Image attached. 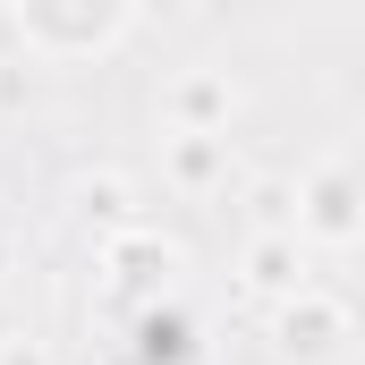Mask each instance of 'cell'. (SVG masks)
<instances>
[{
  "instance_id": "7",
  "label": "cell",
  "mask_w": 365,
  "mask_h": 365,
  "mask_svg": "<svg viewBox=\"0 0 365 365\" xmlns=\"http://www.w3.org/2000/svg\"><path fill=\"white\" fill-rule=\"evenodd\" d=\"M0 365H51L43 349H26V340H0Z\"/></svg>"
},
{
  "instance_id": "3",
  "label": "cell",
  "mask_w": 365,
  "mask_h": 365,
  "mask_svg": "<svg viewBox=\"0 0 365 365\" xmlns=\"http://www.w3.org/2000/svg\"><path fill=\"white\" fill-rule=\"evenodd\" d=\"M247 289L255 297H297V289H314L306 280V247H297V230H264L255 247H247Z\"/></svg>"
},
{
  "instance_id": "1",
  "label": "cell",
  "mask_w": 365,
  "mask_h": 365,
  "mask_svg": "<svg viewBox=\"0 0 365 365\" xmlns=\"http://www.w3.org/2000/svg\"><path fill=\"white\" fill-rule=\"evenodd\" d=\"M272 340L289 349V357H331V349L349 340V306H340V297H323V289H297V297H280Z\"/></svg>"
},
{
  "instance_id": "6",
  "label": "cell",
  "mask_w": 365,
  "mask_h": 365,
  "mask_svg": "<svg viewBox=\"0 0 365 365\" xmlns=\"http://www.w3.org/2000/svg\"><path fill=\"white\" fill-rule=\"evenodd\" d=\"M212 170H221V145L212 136H187L179 145V179H212Z\"/></svg>"
},
{
  "instance_id": "2",
  "label": "cell",
  "mask_w": 365,
  "mask_h": 365,
  "mask_svg": "<svg viewBox=\"0 0 365 365\" xmlns=\"http://www.w3.org/2000/svg\"><path fill=\"white\" fill-rule=\"evenodd\" d=\"M297 221H306L314 238H357V230H365V187L349 179V170L306 179V195H297Z\"/></svg>"
},
{
  "instance_id": "5",
  "label": "cell",
  "mask_w": 365,
  "mask_h": 365,
  "mask_svg": "<svg viewBox=\"0 0 365 365\" xmlns=\"http://www.w3.org/2000/svg\"><path fill=\"white\" fill-rule=\"evenodd\" d=\"M77 204H86V221H93V212H102V221H128V212H136L119 179H86V187H77Z\"/></svg>"
},
{
  "instance_id": "9",
  "label": "cell",
  "mask_w": 365,
  "mask_h": 365,
  "mask_svg": "<svg viewBox=\"0 0 365 365\" xmlns=\"http://www.w3.org/2000/svg\"><path fill=\"white\" fill-rule=\"evenodd\" d=\"M0 264H9V247H0Z\"/></svg>"
},
{
  "instance_id": "4",
  "label": "cell",
  "mask_w": 365,
  "mask_h": 365,
  "mask_svg": "<svg viewBox=\"0 0 365 365\" xmlns=\"http://www.w3.org/2000/svg\"><path fill=\"white\" fill-rule=\"evenodd\" d=\"M170 110L187 119V136H212V128L230 119V86H221V77H187V86L170 93Z\"/></svg>"
},
{
  "instance_id": "8",
  "label": "cell",
  "mask_w": 365,
  "mask_h": 365,
  "mask_svg": "<svg viewBox=\"0 0 365 365\" xmlns=\"http://www.w3.org/2000/svg\"><path fill=\"white\" fill-rule=\"evenodd\" d=\"M0 340H9V314H0Z\"/></svg>"
}]
</instances>
